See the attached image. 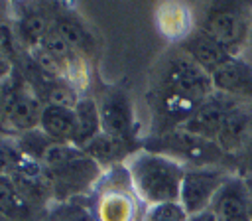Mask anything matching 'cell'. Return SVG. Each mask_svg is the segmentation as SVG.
<instances>
[{
	"mask_svg": "<svg viewBox=\"0 0 252 221\" xmlns=\"http://www.w3.org/2000/svg\"><path fill=\"white\" fill-rule=\"evenodd\" d=\"M45 221H94L91 203H83L81 199L77 201H67L59 203L51 211H47Z\"/></svg>",
	"mask_w": 252,
	"mask_h": 221,
	"instance_id": "cell-21",
	"label": "cell"
},
{
	"mask_svg": "<svg viewBox=\"0 0 252 221\" xmlns=\"http://www.w3.org/2000/svg\"><path fill=\"white\" fill-rule=\"evenodd\" d=\"M142 148L171 156L185 166L191 164V168L219 166L220 160L226 156L217 146V142L195 136L183 128H175V130H169L163 134H152L146 140H142Z\"/></svg>",
	"mask_w": 252,
	"mask_h": 221,
	"instance_id": "cell-6",
	"label": "cell"
},
{
	"mask_svg": "<svg viewBox=\"0 0 252 221\" xmlns=\"http://www.w3.org/2000/svg\"><path fill=\"white\" fill-rule=\"evenodd\" d=\"M240 176L242 178L252 176V136H250L248 144L242 150V172H240Z\"/></svg>",
	"mask_w": 252,
	"mask_h": 221,
	"instance_id": "cell-25",
	"label": "cell"
},
{
	"mask_svg": "<svg viewBox=\"0 0 252 221\" xmlns=\"http://www.w3.org/2000/svg\"><path fill=\"white\" fill-rule=\"evenodd\" d=\"M96 105L100 112L102 132L140 150L142 138L138 136V122L128 91L118 85L104 87L96 99Z\"/></svg>",
	"mask_w": 252,
	"mask_h": 221,
	"instance_id": "cell-7",
	"label": "cell"
},
{
	"mask_svg": "<svg viewBox=\"0 0 252 221\" xmlns=\"http://www.w3.org/2000/svg\"><path fill=\"white\" fill-rule=\"evenodd\" d=\"M37 162L45 172L53 201L57 203L75 201L93 193L104 176V170L75 144L51 142Z\"/></svg>",
	"mask_w": 252,
	"mask_h": 221,
	"instance_id": "cell-2",
	"label": "cell"
},
{
	"mask_svg": "<svg viewBox=\"0 0 252 221\" xmlns=\"http://www.w3.org/2000/svg\"><path fill=\"white\" fill-rule=\"evenodd\" d=\"M43 101L37 97L33 87L26 77L16 73L14 87L6 105V114H4V134L10 136H20L26 132H32L39 128L41 114H43Z\"/></svg>",
	"mask_w": 252,
	"mask_h": 221,
	"instance_id": "cell-8",
	"label": "cell"
},
{
	"mask_svg": "<svg viewBox=\"0 0 252 221\" xmlns=\"http://www.w3.org/2000/svg\"><path fill=\"white\" fill-rule=\"evenodd\" d=\"M14 79H16V71L12 73V77H8L6 81L0 83V134H4V114H6V105H8V99H10V93H12V87H14Z\"/></svg>",
	"mask_w": 252,
	"mask_h": 221,
	"instance_id": "cell-24",
	"label": "cell"
},
{
	"mask_svg": "<svg viewBox=\"0 0 252 221\" xmlns=\"http://www.w3.org/2000/svg\"><path fill=\"white\" fill-rule=\"evenodd\" d=\"M12 73H14V65H12V61H8V59H0V83L6 81L8 77H12Z\"/></svg>",
	"mask_w": 252,
	"mask_h": 221,
	"instance_id": "cell-26",
	"label": "cell"
},
{
	"mask_svg": "<svg viewBox=\"0 0 252 221\" xmlns=\"http://www.w3.org/2000/svg\"><path fill=\"white\" fill-rule=\"evenodd\" d=\"M189 221H215V217H213L209 211H203V213H199V215L189 217Z\"/></svg>",
	"mask_w": 252,
	"mask_h": 221,
	"instance_id": "cell-27",
	"label": "cell"
},
{
	"mask_svg": "<svg viewBox=\"0 0 252 221\" xmlns=\"http://www.w3.org/2000/svg\"><path fill=\"white\" fill-rule=\"evenodd\" d=\"M35 209L10 176H0V215L8 221H37Z\"/></svg>",
	"mask_w": 252,
	"mask_h": 221,
	"instance_id": "cell-18",
	"label": "cell"
},
{
	"mask_svg": "<svg viewBox=\"0 0 252 221\" xmlns=\"http://www.w3.org/2000/svg\"><path fill=\"white\" fill-rule=\"evenodd\" d=\"M104 172L110 170V168H116L120 164H124L134 152H138V148H132L104 132H100L94 140H91L85 148H83ZM142 150V148H140Z\"/></svg>",
	"mask_w": 252,
	"mask_h": 221,
	"instance_id": "cell-19",
	"label": "cell"
},
{
	"mask_svg": "<svg viewBox=\"0 0 252 221\" xmlns=\"http://www.w3.org/2000/svg\"><path fill=\"white\" fill-rule=\"evenodd\" d=\"M91 211L94 221H142L144 211L124 164L106 170L93 191Z\"/></svg>",
	"mask_w": 252,
	"mask_h": 221,
	"instance_id": "cell-4",
	"label": "cell"
},
{
	"mask_svg": "<svg viewBox=\"0 0 252 221\" xmlns=\"http://www.w3.org/2000/svg\"><path fill=\"white\" fill-rule=\"evenodd\" d=\"M75 114H77V136H75V146L85 148L91 140H94L100 132V112L96 99L93 97H81L79 103L75 105Z\"/></svg>",
	"mask_w": 252,
	"mask_h": 221,
	"instance_id": "cell-20",
	"label": "cell"
},
{
	"mask_svg": "<svg viewBox=\"0 0 252 221\" xmlns=\"http://www.w3.org/2000/svg\"><path fill=\"white\" fill-rule=\"evenodd\" d=\"M213 93L215 89L209 73L181 49L171 53L159 65L158 79L148 95L154 110V134L179 128Z\"/></svg>",
	"mask_w": 252,
	"mask_h": 221,
	"instance_id": "cell-1",
	"label": "cell"
},
{
	"mask_svg": "<svg viewBox=\"0 0 252 221\" xmlns=\"http://www.w3.org/2000/svg\"><path fill=\"white\" fill-rule=\"evenodd\" d=\"M211 81L217 93H222L242 103L252 99V63L242 55L232 57L224 65H220L211 75Z\"/></svg>",
	"mask_w": 252,
	"mask_h": 221,
	"instance_id": "cell-12",
	"label": "cell"
},
{
	"mask_svg": "<svg viewBox=\"0 0 252 221\" xmlns=\"http://www.w3.org/2000/svg\"><path fill=\"white\" fill-rule=\"evenodd\" d=\"M246 185H248V195H250V215H252V176L246 178Z\"/></svg>",
	"mask_w": 252,
	"mask_h": 221,
	"instance_id": "cell-29",
	"label": "cell"
},
{
	"mask_svg": "<svg viewBox=\"0 0 252 221\" xmlns=\"http://www.w3.org/2000/svg\"><path fill=\"white\" fill-rule=\"evenodd\" d=\"M252 136V109L246 103H236L226 114L215 142L228 156L242 152Z\"/></svg>",
	"mask_w": 252,
	"mask_h": 221,
	"instance_id": "cell-13",
	"label": "cell"
},
{
	"mask_svg": "<svg viewBox=\"0 0 252 221\" xmlns=\"http://www.w3.org/2000/svg\"><path fill=\"white\" fill-rule=\"evenodd\" d=\"M124 168L138 199L146 207L179 201L181 184L187 170V166L179 160L142 148L124 162Z\"/></svg>",
	"mask_w": 252,
	"mask_h": 221,
	"instance_id": "cell-3",
	"label": "cell"
},
{
	"mask_svg": "<svg viewBox=\"0 0 252 221\" xmlns=\"http://www.w3.org/2000/svg\"><path fill=\"white\" fill-rule=\"evenodd\" d=\"M24 158V152L18 148L14 136L0 134V176H12Z\"/></svg>",
	"mask_w": 252,
	"mask_h": 221,
	"instance_id": "cell-22",
	"label": "cell"
},
{
	"mask_svg": "<svg viewBox=\"0 0 252 221\" xmlns=\"http://www.w3.org/2000/svg\"><path fill=\"white\" fill-rule=\"evenodd\" d=\"M228 176L230 174L220 166H187L179 193V203L187 215L193 217L207 211Z\"/></svg>",
	"mask_w": 252,
	"mask_h": 221,
	"instance_id": "cell-9",
	"label": "cell"
},
{
	"mask_svg": "<svg viewBox=\"0 0 252 221\" xmlns=\"http://www.w3.org/2000/svg\"><path fill=\"white\" fill-rule=\"evenodd\" d=\"M0 221H8V219H4V217H2V215H0Z\"/></svg>",
	"mask_w": 252,
	"mask_h": 221,
	"instance_id": "cell-30",
	"label": "cell"
},
{
	"mask_svg": "<svg viewBox=\"0 0 252 221\" xmlns=\"http://www.w3.org/2000/svg\"><path fill=\"white\" fill-rule=\"evenodd\" d=\"M51 16H53V30L77 53H81L83 57H87V55H93L96 51V41H94L93 32L85 26V22L79 16L67 12V10L59 8V6L55 10H51Z\"/></svg>",
	"mask_w": 252,
	"mask_h": 221,
	"instance_id": "cell-15",
	"label": "cell"
},
{
	"mask_svg": "<svg viewBox=\"0 0 252 221\" xmlns=\"http://www.w3.org/2000/svg\"><path fill=\"white\" fill-rule=\"evenodd\" d=\"M252 28V4L242 2H215L205 8L199 30L217 39L232 57L246 51Z\"/></svg>",
	"mask_w": 252,
	"mask_h": 221,
	"instance_id": "cell-5",
	"label": "cell"
},
{
	"mask_svg": "<svg viewBox=\"0 0 252 221\" xmlns=\"http://www.w3.org/2000/svg\"><path fill=\"white\" fill-rule=\"evenodd\" d=\"M39 130L51 138L53 142L61 144H75L77 136V114L71 107H57V105H45Z\"/></svg>",
	"mask_w": 252,
	"mask_h": 221,
	"instance_id": "cell-17",
	"label": "cell"
},
{
	"mask_svg": "<svg viewBox=\"0 0 252 221\" xmlns=\"http://www.w3.org/2000/svg\"><path fill=\"white\" fill-rule=\"evenodd\" d=\"M236 103H242V101H236L232 97H226V95L215 91L193 110V114L179 128H183V130H187L195 136H201L205 140L215 142L226 114L232 110V107Z\"/></svg>",
	"mask_w": 252,
	"mask_h": 221,
	"instance_id": "cell-10",
	"label": "cell"
},
{
	"mask_svg": "<svg viewBox=\"0 0 252 221\" xmlns=\"http://www.w3.org/2000/svg\"><path fill=\"white\" fill-rule=\"evenodd\" d=\"M142 221H189V215L181 207V203L175 201V203H161V205L146 207Z\"/></svg>",
	"mask_w": 252,
	"mask_h": 221,
	"instance_id": "cell-23",
	"label": "cell"
},
{
	"mask_svg": "<svg viewBox=\"0 0 252 221\" xmlns=\"http://www.w3.org/2000/svg\"><path fill=\"white\" fill-rule=\"evenodd\" d=\"M53 16L41 6H24L16 18V39L26 45V49L39 47L47 32L51 30Z\"/></svg>",
	"mask_w": 252,
	"mask_h": 221,
	"instance_id": "cell-16",
	"label": "cell"
},
{
	"mask_svg": "<svg viewBox=\"0 0 252 221\" xmlns=\"http://www.w3.org/2000/svg\"><path fill=\"white\" fill-rule=\"evenodd\" d=\"M244 59H248L250 63H252V28H250V36H248V43H246V51H244V55H242Z\"/></svg>",
	"mask_w": 252,
	"mask_h": 221,
	"instance_id": "cell-28",
	"label": "cell"
},
{
	"mask_svg": "<svg viewBox=\"0 0 252 221\" xmlns=\"http://www.w3.org/2000/svg\"><path fill=\"white\" fill-rule=\"evenodd\" d=\"M215 221H252L246 178L230 174L207 209Z\"/></svg>",
	"mask_w": 252,
	"mask_h": 221,
	"instance_id": "cell-11",
	"label": "cell"
},
{
	"mask_svg": "<svg viewBox=\"0 0 252 221\" xmlns=\"http://www.w3.org/2000/svg\"><path fill=\"white\" fill-rule=\"evenodd\" d=\"M179 49L183 53H187L209 75H213L228 59H232V55L217 39H213L209 34H205L199 28L193 30L185 39L179 41Z\"/></svg>",
	"mask_w": 252,
	"mask_h": 221,
	"instance_id": "cell-14",
	"label": "cell"
}]
</instances>
